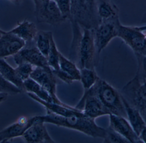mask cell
Here are the masks:
<instances>
[{
    "label": "cell",
    "instance_id": "6da1fadb",
    "mask_svg": "<svg viewBox=\"0 0 146 143\" xmlns=\"http://www.w3.org/2000/svg\"><path fill=\"white\" fill-rule=\"evenodd\" d=\"M46 111L45 115L41 116L45 123L74 130L94 138L104 139L106 136L107 130L98 126L94 119L85 115L62 117Z\"/></svg>",
    "mask_w": 146,
    "mask_h": 143
},
{
    "label": "cell",
    "instance_id": "7a4b0ae2",
    "mask_svg": "<svg viewBox=\"0 0 146 143\" xmlns=\"http://www.w3.org/2000/svg\"><path fill=\"white\" fill-rule=\"evenodd\" d=\"M84 92L97 97L111 114L127 119V113L121 95L111 85L100 78L94 85Z\"/></svg>",
    "mask_w": 146,
    "mask_h": 143
},
{
    "label": "cell",
    "instance_id": "3957f363",
    "mask_svg": "<svg viewBox=\"0 0 146 143\" xmlns=\"http://www.w3.org/2000/svg\"><path fill=\"white\" fill-rule=\"evenodd\" d=\"M72 25L95 30L100 23L97 14L95 0H70Z\"/></svg>",
    "mask_w": 146,
    "mask_h": 143
},
{
    "label": "cell",
    "instance_id": "277c9868",
    "mask_svg": "<svg viewBox=\"0 0 146 143\" xmlns=\"http://www.w3.org/2000/svg\"><path fill=\"white\" fill-rule=\"evenodd\" d=\"M96 53L94 30L83 28L79 43L74 51L70 53L71 58H75L78 61L80 69H94Z\"/></svg>",
    "mask_w": 146,
    "mask_h": 143
},
{
    "label": "cell",
    "instance_id": "5b68a950",
    "mask_svg": "<svg viewBox=\"0 0 146 143\" xmlns=\"http://www.w3.org/2000/svg\"><path fill=\"white\" fill-rule=\"evenodd\" d=\"M121 94L130 106L139 112L146 123V80L136 73L122 88Z\"/></svg>",
    "mask_w": 146,
    "mask_h": 143
},
{
    "label": "cell",
    "instance_id": "8992f818",
    "mask_svg": "<svg viewBox=\"0 0 146 143\" xmlns=\"http://www.w3.org/2000/svg\"><path fill=\"white\" fill-rule=\"evenodd\" d=\"M120 24L118 17L101 21L94 30V42L98 54L101 53L112 39L117 37Z\"/></svg>",
    "mask_w": 146,
    "mask_h": 143
},
{
    "label": "cell",
    "instance_id": "52a82bcc",
    "mask_svg": "<svg viewBox=\"0 0 146 143\" xmlns=\"http://www.w3.org/2000/svg\"><path fill=\"white\" fill-rule=\"evenodd\" d=\"M117 37L129 46L135 54L146 56V35L137 26H127L121 23Z\"/></svg>",
    "mask_w": 146,
    "mask_h": 143
},
{
    "label": "cell",
    "instance_id": "ba28073f",
    "mask_svg": "<svg viewBox=\"0 0 146 143\" xmlns=\"http://www.w3.org/2000/svg\"><path fill=\"white\" fill-rule=\"evenodd\" d=\"M35 16L38 23L56 26L66 21L54 0H49L43 3H38L35 5Z\"/></svg>",
    "mask_w": 146,
    "mask_h": 143
},
{
    "label": "cell",
    "instance_id": "9c48e42d",
    "mask_svg": "<svg viewBox=\"0 0 146 143\" xmlns=\"http://www.w3.org/2000/svg\"><path fill=\"white\" fill-rule=\"evenodd\" d=\"M30 78L40 84L50 94L54 103L66 107H71L62 102L56 95V77L52 69L48 67H35Z\"/></svg>",
    "mask_w": 146,
    "mask_h": 143
},
{
    "label": "cell",
    "instance_id": "30bf717a",
    "mask_svg": "<svg viewBox=\"0 0 146 143\" xmlns=\"http://www.w3.org/2000/svg\"><path fill=\"white\" fill-rule=\"evenodd\" d=\"M75 107L82 110L86 116L94 119L111 114L97 97L86 92H84L81 99Z\"/></svg>",
    "mask_w": 146,
    "mask_h": 143
},
{
    "label": "cell",
    "instance_id": "8fae6325",
    "mask_svg": "<svg viewBox=\"0 0 146 143\" xmlns=\"http://www.w3.org/2000/svg\"><path fill=\"white\" fill-rule=\"evenodd\" d=\"M44 124L41 116H36L34 123L22 136L25 142L29 143L55 142L50 136Z\"/></svg>",
    "mask_w": 146,
    "mask_h": 143
},
{
    "label": "cell",
    "instance_id": "7c38bea8",
    "mask_svg": "<svg viewBox=\"0 0 146 143\" xmlns=\"http://www.w3.org/2000/svg\"><path fill=\"white\" fill-rule=\"evenodd\" d=\"M59 68L53 71L56 77L67 84H71L80 80V71L74 62L66 58L60 52Z\"/></svg>",
    "mask_w": 146,
    "mask_h": 143
},
{
    "label": "cell",
    "instance_id": "4fadbf2b",
    "mask_svg": "<svg viewBox=\"0 0 146 143\" xmlns=\"http://www.w3.org/2000/svg\"><path fill=\"white\" fill-rule=\"evenodd\" d=\"M109 116V127L113 130L127 139L129 143H143L127 118L114 114H111Z\"/></svg>",
    "mask_w": 146,
    "mask_h": 143
},
{
    "label": "cell",
    "instance_id": "5bb4252c",
    "mask_svg": "<svg viewBox=\"0 0 146 143\" xmlns=\"http://www.w3.org/2000/svg\"><path fill=\"white\" fill-rule=\"evenodd\" d=\"M36 116L28 118L21 116L17 121L0 131V143L7 142L15 138L22 137L34 123Z\"/></svg>",
    "mask_w": 146,
    "mask_h": 143
},
{
    "label": "cell",
    "instance_id": "9a60e30c",
    "mask_svg": "<svg viewBox=\"0 0 146 143\" xmlns=\"http://www.w3.org/2000/svg\"><path fill=\"white\" fill-rule=\"evenodd\" d=\"M14 60L17 65L26 62L35 67H48L47 58L42 54L36 47L23 48L13 56Z\"/></svg>",
    "mask_w": 146,
    "mask_h": 143
},
{
    "label": "cell",
    "instance_id": "2e32d148",
    "mask_svg": "<svg viewBox=\"0 0 146 143\" xmlns=\"http://www.w3.org/2000/svg\"><path fill=\"white\" fill-rule=\"evenodd\" d=\"M26 42L15 35L6 32L0 38V59L13 56L25 48Z\"/></svg>",
    "mask_w": 146,
    "mask_h": 143
},
{
    "label": "cell",
    "instance_id": "e0dca14e",
    "mask_svg": "<svg viewBox=\"0 0 146 143\" xmlns=\"http://www.w3.org/2000/svg\"><path fill=\"white\" fill-rule=\"evenodd\" d=\"M27 94L30 98L44 107L46 111L58 116L70 117L73 115L82 116L85 115L82 110L77 109L75 107H66L54 103L47 102L41 100L32 93H27Z\"/></svg>",
    "mask_w": 146,
    "mask_h": 143
},
{
    "label": "cell",
    "instance_id": "ac0fdd59",
    "mask_svg": "<svg viewBox=\"0 0 146 143\" xmlns=\"http://www.w3.org/2000/svg\"><path fill=\"white\" fill-rule=\"evenodd\" d=\"M8 32L27 43L35 40L38 30L35 23L25 20L19 22L14 28Z\"/></svg>",
    "mask_w": 146,
    "mask_h": 143
},
{
    "label": "cell",
    "instance_id": "d6986e66",
    "mask_svg": "<svg viewBox=\"0 0 146 143\" xmlns=\"http://www.w3.org/2000/svg\"><path fill=\"white\" fill-rule=\"evenodd\" d=\"M97 14L100 23L119 17V9L111 0H95Z\"/></svg>",
    "mask_w": 146,
    "mask_h": 143
},
{
    "label": "cell",
    "instance_id": "ffe728a7",
    "mask_svg": "<svg viewBox=\"0 0 146 143\" xmlns=\"http://www.w3.org/2000/svg\"><path fill=\"white\" fill-rule=\"evenodd\" d=\"M121 96L127 113V119L135 133L139 136L141 131L146 126L145 121L139 112L130 106L122 95Z\"/></svg>",
    "mask_w": 146,
    "mask_h": 143
},
{
    "label": "cell",
    "instance_id": "44dd1931",
    "mask_svg": "<svg viewBox=\"0 0 146 143\" xmlns=\"http://www.w3.org/2000/svg\"><path fill=\"white\" fill-rule=\"evenodd\" d=\"M24 89L27 93H32L42 101L54 103L50 94L40 84L31 78L24 81Z\"/></svg>",
    "mask_w": 146,
    "mask_h": 143
},
{
    "label": "cell",
    "instance_id": "7402d4cb",
    "mask_svg": "<svg viewBox=\"0 0 146 143\" xmlns=\"http://www.w3.org/2000/svg\"><path fill=\"white\" fill-rule=\"evenodd\" d=\"M0 73L6 79L21 89H24V82L18 76L15 68L11 66L4 59H0Z\"/></svg>",
    "mask_w": 146,
    "mask_h": 143
},
{
    "label": "cell",
    "instance_id": "603a6c76",
    "mask_svg": "<svg viewBox=\"0 0 146 143\" xmlns=\"http://www.w3.org/2000/svg\"><path fill=\"white\" fill-rule=\"evenodd\" d=\"M53 33L49 31H38L35 38L36 47L47 58L49 51Z\"/></svg>",
    "mask_w": 146,
    "mask_h": 143
},
{
    "label": "cell",
    "instance_id": "cb8c5ba5",
    "mask_svg": "<svg viewBox=\"0 0 146 143\" xmlns=\"http://www.w3.org/2000/svg\"><path fill=\"white\" fill-rule=\"evenodd\" d=\"M80 80L84 91L88 90L92 87L99 77L94 69L90 68H80Z\"/></svg>",
    "mask_w": 146,
    "mask_h": 143
},
{
    "label": "cell",
    "instance_id": "d4e9b609",
    "mask_svg": "<svg viewBox=\"0 0 146 143\" xmlns=\"http://www.w3.org/2000/svg\"><path fill=\"white\" fill-rule=\"evenodd\" d=\"M60 52L58 50L56 44L52 36L50 40V48L47 59L50 67L54 71H57L59 68Z\"/></svg>",
    "mask_w": 146,
    "mask_h": 143
},
{
    "label": "cell",
    "instance_id": "484cf974",
    "mask_svg": "<svg viewBox=\"0 0 146 143\" xmlns=\"http://www.w3.org/2000/svg\"><path fill=\"white\" fill-rule=\"evenodd\" d=\"M22 90L8 81L0 73V93L16 95L22 92Z\"/></svg>",
    "mask_w": 146,
    "mask_h": 143
},
{
    "label": "cell",
    "instance_id": "4316f807",
    "mask_svg": "<svg viewBox=\"0 0 146 143\" xmlns=\"http://www.w3.org/2000/svg\"><path fill=\"white\" fill-rule=\"evenodd\" d=\"M35 67L30 63L25 62L17 65L15 69L18 76L24 82L26 79L30 78V76Z\"/></svg>",
    "mask_w": 146,
    "mask_h": 143
},
{
    "label": "cell",
    "instance_id": "83f0119b",
    "mask_svg": "<svg viewBox=\"0 0 146 143\" xmlns=\"http://www.w3.org/2000/svg\"><path fill=\"white\" fill-rule=\"evenodd\" d=\"M107 130L106 135L104 139V143H129L127 139L123 137L121 135L113 130L109 127Z\"/></svg>",
    "mask_w": 146,
    "mask_h": 143
},
{
    "label": "cell",
    "instance_id": "f1b7e54d",
    "mask_svg": "<svg viewBox=\"0 0 146 143\" xmlns=\"http://www.w3.org/2000/svg\"><path fill=\"white\" fill-rule=\"evenodd\" d=\"M59 9L65 20L71 18V3L70 0H57L56 1Z\"/></svg>",
    "mask_w": 146,
    "mask_h": 143
},
{
    "label": "cell",
    "instance_id": "f546056e",
    "mask_svg": "<svg viewBox=\"0 0 146 143\" xmlns=\"http://www.w3.org/2000/svg\"><path fill=\"white\" fill-rule=\"evenodd\" d=\"M138 60V70L137 74L142 79L146 80V56L135 54Z\"/></svg>",
    "mask_w": 146,
    "mask_h": 143
},
{
    "label": "cell",
    "instance_id": "4dcf8cb0",
    "mask_svg": "<svg viewBox=\"0 0 146 143\" xmlns=\"http://www.w3.org/2000/svg\"><path fill=\"white\" fill-rule=\"evenodd\" d=\"M139 137L142 142L146 143V126L141 131Z\"/></svg>",
    "mask_w": 146,
    "mask_h": 143
},
{
    "label": "cell",
    "instance_id": "1f68e13d",
    "mask_svg": "<svg viewBox=\"0 0 146 143\" xmlns=\"http://www.w3.org/2000/svg\"><path fill=\"white\" fill-rule=\"evenodd\" d=\"M8 95L7 93H0V103L7 100Z\"/></svg>",
    "mask_w": 146,
    "mask_h": 143
},
{
    "label": "cell",
    "instance_id": "d6a6232c",
    "mask_svg": "<svg viewBox=\"0 0 146 143\" xmlns=\"http://www.w3.org/2000/svg\"><path fill=\"white\" fill-rule=\"evenodd\" d=\"M137 27L139 30H140L141 31L143 32L144 31H146V25L142 26H137Z\"/></svg>",
    "mask_w": 146,
    "mask_h": 143
},
{
    "label": "cell",
    "instance_id": "836d02e7",
    "mask_svg": "<svg viewBox=\"0 0 146 143\" xmlns=\"http://www.w3.org/2000/svg\"><path fill=\"white\" fill-rule=\"evenodd\" d=\"M141 21V23H143V24H146V13L143 15Z\"/></svg>",
    "mask_w": 146,
    "mask_h": 143
},
{
    "label": "cell",
    "instance_id": "e575fe53",
    "mask_svg": "<svg viewBox=\"0 0 146 143\" xmlns=\"http://www.w3.org/2000/svg\"><path fill=\"white\" fill-rule=\"evenodd\" d=\"M49 0H37L36 3L35 5H36L37 3H43L46 2L48 1Z\"/></svg>",
    "mask_w": 146,
    "mask_h": 143
},
{
    "label": "cell",
    "instance_id": "d590c367",
    "mask_svg": "<svg viewBox=\"0 0 146 143\" xmlns=\"http://www.w3.org/2000/svg\"><path fill=\"white\" fill-rule=\"evenodd\" d=\"M6 32L5 31L3 30H1V29H0V38L3 35V34H5L6 33Z\"/></svg>",
    "mask_w": 146,
    "mask_h": 143
},
{
    "label": "cell",
    "instance_id": "8d00e7d4",
    "mask_svg": "<svg viewBox=\"0 0 146 143\" xmlns=\"http://www.w3.org/2000/svg\"><path fill=\"white\" fill-rule=\"evenodd\" d=\"M11 1L15 3H19L20 1L21 0H10Z\"/></svg>",
    "mask_w": 146,
    "mask_h": 143
},
{
    "label": "cell",
    "instance_id": "74e56055",
    "mask_svg": "<svg viewBox=\"0 0 146 143\" xmlns=\"http://www.w3.org/2000/svg\"><path fill=\"white\" fill-rule=\"evenodd\" d=\"M55 1H57V0H54Z\"/></svg>",
    "mask_w": 146,
    "mask_h": 143
},
{
    "label": "cell",
    "instance_id": "f35d334b",
    "mask_svg": "<svg viewBox=\"0 0 146 143\" xmlns=\"http://www.w3.org/2000/svg\"><path fill=\"white\" fill-rule=\"evenodd\" d=\"M145 35H146V34H145Z\"/></svg>",
    "mask_w": 146,
    "mask_h": 143
}]
</instances>
